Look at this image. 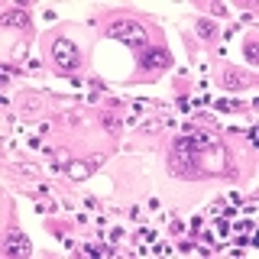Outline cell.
I'll use <instances>...</instances> for the list:
<instances>
[{"mask_svg":"<svg viewBox=\"0 0 259 259\" xmlns=\"http://www.w3.org/2000/svg\"><path fill=\"white\" fill-rule=\"evenodd\" d=\"M110 36L120 39V42H126V46L146 49V26L140 20H113L110 23Z\"/></svg>","mask_w":259,"mask_h":259,"instance_id":"6da1fadb","label":"cell"},{"mask_svg":"<svg viewBox=\"0 0 259 259\" xmlns=\"http://www.w3.org/2000/svg\"><path fill=\"white\" fill-rule=\"evenodd\" d=\"M52 59H55V65H59L62 71H75L81 65V52H78L75 42H68V39H55L52 42Z\"/></svg>","mask_w":259,"mask_h":259,"instance_id":"7a4b0ae2","label":"cell"},{"mask_svg":"<svg viewBox=\"0 0 259 259\" xmlns=\"http://www.w3.org/2000/svg\"><path fill=\"white\" fill-rule=\"evenodd\" d=\"M140 62L146 71H162V68H168V52L165 49H143Z\"/></svg>","mask_w":259,"mask_h":259,"instance_id":"3957f363","label":"cell"},{"mask_svg":"<svg viewBox=\"0 0 259 259\" xmlns=\"http://www.w3.org/2000/svg\"><path fill=\"white\" fill-rule=\"evenodd\" d=\"M26 253H29V240L20 230H10V237H7V256H26Z\"/></svg>","mask_w":259,"mask_h":259,"instance_id":"277c9868","label":"cell"},{"mask_svg":"<svg viewBox=\"0 0 259 259\" xmlns=\"http://www.w3.org/2000/svg\"><path fill=\"white\" fill-rule=\"evenodd\" d=\"M65 172H68V178H75V182H84V178H91V172H94V162H68Z\"/></svg>","mask_w":259,"mask_h":259,"instance_id":"5b68a950","label":"cell"},{"mask_svg":"<svg viewBox=\"0 0 259 259\" xmlns=\"http://www.w3.org/2000/svg\"><path fill=\"white\" fill-rule=\"evenodd\" d=\"M4 23H10V26H16V29H26V26H29V20H26V13H20V10H13V13H7V16H4Z\"/></svg>","mask_w":259,"mask_h":259,"instance_id":"8992f818","label":"cell"},{"mask_svg":"<svg viewBox=\"0 0 259 259\" xmlns=\"http://www.w3.org/2000/svg\"><path fill=\"white\" fill-rule=\"evenodd\" d=\"M224 84L227 88H243V84H246V78H243L240 71H227V75H224Z\"/></svg>","mask_w":259,"mask_h":259,"instance_id":"52a82bcc","label":"cell"},{"mask_svg":"<svg viewBox=\"0 0 259 259\" xmlns=\"http://www.w3.org/2000/svg\"><path fill=\"white\" fill-rule=\"evenodd\" d=\"M198 36H204V39H210V36H214V23L201 20V23H198Z\"/></svg>","mask_w":259,"mask_h":259,"instance_id":"ba28073f","label":"cell"},{"mask_svg":"<svg viewBox=\"0 0 259 259\" xmlns=\"http://www.w3.org/2000/svg\"><path fill=\"white\" fill-rule=\"evenodd\" d=\"M91 256H110V246H88Z\"/></svg>","mask_w":259,"mask_h":259,"instance_id":"9c48e42d","label":"cell"},{"mask_svg":"<svg viewBox=\"0 0 259 259\" xmlns=\"http://www.w3.org/2000/svg\"><path fill=\"white\" fill-rule=\"evenodd\" d=\"M246 59H249V62H256V59H259V52H256V42H249V46H246Z\"/></svg>","mask_w":259,"mask_h":259,"instance_id":"30bf717a","label":"cell"}]
</instances>
